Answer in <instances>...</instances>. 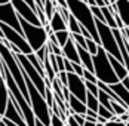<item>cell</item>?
Instances as JSON below:
<instances>
[{"instance_id":"cell-41","label":"cell","mask_w":129,"mask_h":126,"mask_svg":"<svg viewBox=\"0 0 129 126\" xmlns=\"http://www.w3.org/2000/svg\"><path fill=\"white\" fill-rule=\"evenodd\" d=\"M59 8H67V0H55Z\"/></svg>"},{"instance_id":"cell-47","label":"cell","mask_w":129,"mask_h":126,"mask_svg":"<svg viewBox=\"0 0 129 126\" xmlns=\"http://www.w3.org/2000/svg\"><path fill=\"white\" fill-rule=\"evenodd\" d=\"M0 126H6V125H5V123H3V122H0Z\"/></svg>"},{"instance_id":"cell-36","label":"cell","mask_w":129,"mask_h":126,"mask_svg":"<svg viewBox=\"0 0 129 126\" xmlns=\"http://www.w3.org/2000/svg\"><path fill=\"white\" fill-rule=\"evenodd\" d=\"M71 114H73V117L76 119V122H77L80 126L85 123V120H86V119H85V114H79V113H71Z\"/></svg>"},{"instance_id":"cell-29","label":"cell","mask_w":129,"mask_h":126,"mask_svg":"<svg viewBox=\"0 0 129 126\" xmlns=\"http://www.w3.org/2000/svg\"><path fill=\"white\" fill-rule=\"evenodd\" d=\"M49 126H67V125H65V122L58 114H55L51 111V125Z\"/></svg>"},{"instance_id":"cell-33","label":"cell","mask_w":129,"mask_h":126,"mask_svg":"<svg viewBox=\"0 0 129 126\" xmlns=\"http://www.w3.org/2000/svg\"><path fill=\"white\" fill-rule=\"evenodd\" d=\"M71 65H73V73H76L77 76H80L82 77V74H83V65L82 64H79V62H71Z\"/></svg>"},{"instance_id":"cell-6","label":"cell","mask_w":129,"mask_h":126,"mask_svg":"<svg viewBox=\"0 0 129 126\" xmlns=\"http://www.w3.org/2000/svg\"><path fill=\"white\" fill-rule=\"evenodd\" d=\"M0 28H2V31H3L5 39H6L9 43H12L13 46H16L21 53L28 55V53L33 52L30 43L25 40V37H24L22 33H18L15 28H12V27H9V25H6V24H3V22H0Z\"/></svg>"},{"instance_id":"cell-37","label":"cell","mask_w":129,"mask_h":126,"mask_svg":"<svg viewBox=\"0 0 129 126\" xmlns=\"http://www.w3.org/2000/svg\"><path fill=\"white\" fill-rule=\"evenodd\" d=\"M64 68L67 73H73V65H71V61L64 58Z\"/></svg>"},{"instance_id":"cell-34","label":"cell","mask_w":129,"mask_h":126,"mask_svg":"<svg viewBox=\"0 0 129 126\" xmlns=\"http://www.w3.org/2000/svg\"><path fill=\"white\" fill-rule=\"evenodd\" d=\"M56 79L59 80L61 86H67V71H59L56 74Z\"/></svg>"},{"instance_id":"cell-38","label":"cell","mask_w":129,"mask_h":126,"mask_svg":"<svg viewBox=\"0 0 129 126\" xmlns=\"http://www.w3.org/2000/svg\"><path fill=\"white\" fill-rule=\"evenodd\" d=\"M105 126H126V123L125 122H114V120H107L105 122Z\"/></svg>"},{"instance_id":"cell-27","label":"cell","mask_w":129,"mask_h":126,"mask_svg":"<svg viewBox=\"0 0 129 126\" xmlns=\"http://www.w3.org/2000/svg\"><path fill=\"white\" fill-rule=\"evenodd\" d=\"M96 113H98V116H101V117L107 119V120H111V119H113V116H114V114L111 113L108 108H105V107H104V105H101V104H100V107H98Z\"/></svg>"},{"instance_id":"cell-44","label":"cell","mask_w":129,"mask_h":126,"mask_svg":"<svg viewBox=\"0 0 129 126\" xmlns=\"http://www.w3.org/2000/svg\"><path fill=\"white\" fill-rule=\"evenodd\" d=\"M34 126H46V125H43L40 120H37V119H36V123H34Z\"/></svg>"},{"instance_id":"cell-5","label":"cell","mask_w":129,"mask_h":126,"mask_svg":"<svg viewBox=\"0 0 129 126\" xmlns=\"http://www.w3.org/2000/svg\"><path fill=\"white\" fill-rule=\"evenodd\" d=\"M95 25H96V33H98V37H100V46L108 55H113L114 58H117L119 61L123 62L119 46H117V42L114 39V34H113V28H110L105 22H101L100 19H95Z\"/></svg>"},{"instance_id":"cell-50","label":"cell","mask_w":129,"mask_h":126,"mask_svg":"<svg viewBox=\"0 0 129 126\" xmlns=\"http://www.w3.org/2000/svg\"><path fill=\"white\" fill-rule=\"evenodd\" d=\"M126 27H128V28H129V25H126Z\"/></svg>"},{"instance_id":"cell-21","label":"cell","mask_w":129,"mask_h":126,"mask_svg":"<svg viewBox=\"0 0 129 126\" xmlns=\"http://www.w3.org/2000/svg\"><path fill=\"white\" fill-rule=\"evenodd\" d=\"M56 2L55 0H45V3H43V12H45V16H46V19L49 21L52 18V15L53 12L56 11Z\"/></svg>"},{"instance_id":"cell-13","label":"cell","mask_w":129,"mask_h":126,"mask_svg":"<svg viewBox=\"0 0 129 126\" xmlns=\"http://www.w3.org/2000/svg\"><path fill=\"white\" fill-rule=\"evenodd\" d=\"M67 107H68V111L71 113H79V114H85L86 113V104L83 101H80L79 98H76L74 95L70 93L68 100H67Z\"/></svg>"},{"instance_id":"cell-22","label":"cell","mask_w":129,"mask_h":126,"mask_svg":"<svg viewBox=\"0 0 129 126\" xmlns=\"http://www.w3.org/2000/svg\"><path fill=\"white\" fill-rule=\"evenodd\" d=\"M85 104H86V107H88V108L93 110V111H96V110H98V107H100L98 97H96V95H93V93H90V92H86V101H85Z\"/></svg>"},{"instance_id":"cell-48","label":"cell","mask_w":129,"mask_h":126,"mask_svg":"<svg viewBox=\"0 0 129 126\" xmlns=\"http://www.w3.org/2000/svg\"><path fill=\"white\" fill-rule=\"evenodd\" d=\"M126 126H129V122H126Z\"/></svg>"},{"instance_id":"cell-23","label":"cell","mask_w":129,"mask_h":126,"mask_svg":"<svg viewBox=\"0 0 129 126\" xmlns=\"http://www.w3.org/2000/svg\"><path fill=\"white\" fill-rule=\"evenodd\" d=\"M67 30L73 34V33H80V24H79V21L70 13V16H68V19H67Z\"/></svg>"},{"instance_id":"cell-8","label":"cell","mask_w":129,"mask_h":126,"mask_svg":"<svg viewBox=\"0 0 129 126\" xmlns=\"http://www.w3.org/2000/svg\"><path fill=\"white\" fill-rule=\"evenodd\" d=\"M67 89L71 95H74L80 101H86V86L83 77L77 76L76 73H67Z\"/></svg>"},{"instance_id":"cell-30","label":"cell","mask_w":129,"mask_h":126,"mask_svg":"<svg viewBox=\"0 0 129 126\" xmlns=\"http://www.w3.org/2000/svg\"><path fill=\"white\" fill-rule=\"evenodd\" d=\"M82 77H83V80H86V82H93V83H96L98 82V79H96V76L93 74L92 71H89V70H83V74H82Z\"/></svg>"},{"instance_id":"cell-10","label":"cell","mask_w":129,"mask_h":126,"mask_svg":"<svg viewBox=\"0 0 129 126\" xmlns=\"http://www.w3.org/2000/svg\"><path fill=\"white\" fill-rule=\"evenodd\" d=\"M3 117L9 119L11 122H13L15 125H18V126H28L25 122V119H24V116H22V113L13 105V102L11 100L8 102V105H6V111L3 114Z\"/></svg>"},{"instance_id":"cell-28","label":"cell","mask_w":129,"mask_h":126,"mask_svg":"<svg viewBox=\"0 0 129 126\" xmlns=\"http://www.w3.org/2000/svg\"><path fill=\"white\" fill-rule=\"evenodd\" d=\"M90 12H92V15H93L95 19H100L101 22H104V16H103V12H101V6L92 5V6H90Z\"/></svg>"},{"instance_id":"cell-51","label":"cell","mask_w":129,"mask_h":126,"mask_svg":"<svg viewBox=\"0 0 129 126\" xmlns=\"http://www.w3.org/2000/svg\"><path fill=\"white\" fill-rule=\"evenodd\" d=\"M128 111H129V107H128Z\"/></svg>"},{"instance_id":"cell-42","label":"cell","mask_w":129,"mask_h":126,"mask_svg":"<svg viewBox=\"0 0 129 126\" xmlns=\"http://www.w3.org/2000/svg\"><path fill=\"white\" fill-rule=\"evenodd\" d=\"M96 125V122H90V120H85V123L82 126H95Z\"/></svg>"},{"instance_id":"cell-43","label":"cell","mask_w":129,"mask_h":126,"mask_svg":"<svg viewBox=\"0 0 129 126\" xmlns=\"http://www.w3.org/2000/svg\"><path fill=\"white\" fill-rule=\"evenodd\" d=\"M98 122H100V123H103V125H105L107 119H104V117H101V116H98Z\"/></svg>"},{"instance_id":"cell-31","label":"cell","mask_w":129,"mask_h":126,"mask_svg":"<svg viewBox=\"0 0 129 126\" xmlns=\"http://www.w3.org/2000/svg\"><path fill=\"white\" fill-rule=\"evenodd\" d=\"M85 86H86V90H88V92L93 93V95H98L100 88H98L96 83H93V82H86V80H85Z\"/></svg>"},{"instance_id":"cell-45","label":"cell","mask_w":129,"mask_h":126,"mask_svg":"<svg viewBox=\"0 0 129 126\" xmlns=\"http://www.w3.org/2000/svg\"><path fill=\"white\" fill-rule=\"evenodd\" d=\"M11 0H0V5H5V3H9Z\"/></svg>"},{"instance_id":"cell-15","label":"cell","mask_w":129,"mask_h":126,"mask_svg":"<svg viewBox=\"0 0 129 126\" xmlns=\"http://www.w3.org/2000/svg\"><path fill=\"white\" fill-rule=\"evenodd\" d=\"M108 61H110V64H111L113 71L116 73V76H117V79H119V80H122L125 76L129 74V70L125 67V64L122 62V61H119L117 58H114L113 55H108Z\"/></svg>"},{"instance_id":"cell-40","label":"cell","mask_w":129,"mask_h":126,"mask_svg":"<svg viewBox=\"0 0 129 126\" xmlns=\"http://www.w3.org/2000/svg\"><path fill=\"white\" fill-rule=\"evenodd\" d=\"M120 82H122V85H123V86H125V88L129 90V74H128V76H125V77H123Z\"/></svg>"},{"instance_id":"cell-35","label":"cell","mask_w":129,"mask_h":126,"mask_svg":"<svg viewBox=\"0 0 129 126\" xmlns=\"http://www.w3.org/2000/svg\"><path fill=\"white\" fill-rule=\"evenodd\" d=\"M65 125L67 126H80L77 122H76V119L73 117V114H68V116H67V119H65Z\"/></svg>"},{"instance_id":"cell-16","label":"cell","mask_w":129,"mask_h":126,"mask_svg":"<svg viewBox=\"0 0 129 126\" xmlns=\"http://www.w3.org/2000/svg\"><path fill=\"white\" fill-rule=\"evenodd\" d=\"M110 88H111V90L116 93L117 97L120 98V100L123 101L126 105L129 107V90L123 85H122V82L119 80V82H116V83H111V85H108Z\"/></svg>"},{"instance_id":"cell-24","label":"cell","mask_w":129,"mask_h":126,"mask_svg":"<svg viewBox=\"0 0 129 126\" xmlns=\"http://www.w3.org/2000/svg\"><path fill=\"white\" fill-rule=\"evenodd\" d=\"M71 36V33L68 31V30H59V31H55V37H56V42H58V45L62 48L65 45V42L70 39Z\"/></svg>"},{"instance_id":"cell-1","label":"cell","mask_w":129,"mask_h":126,"mask_svg":"<svg viewBox=\"0 0 129 126\" xmlns=\"http://www.w3.org/2000/svg\"><path fill=\"white\" fill-rule=\"evenodd\" d=\"M67 9L79 21V24L83 25L89 31L90 37L100 45V37H98L96 25H95V18L90 12L89 5L85 0H67Z\"/></svg>"},{"instance_id":"cell-18","label":"cell","mask_w":129,"mask_h":126,"mask_svg":"<svg viewBox=\"0 0 129 126\" xmlns=\"http://www.w3.org/2000/svg\"><path fill=\"white\" fill-rule=\"evenodd\" d=\"M77 53H79V58H80V64L83 65V68L89 70L93 73V62H92V55L86 49L77 46Z\"/></svg>"},{"instance_id":"cell-39","label":"cell","mask_w":129,"mask_h":126,"mask_svg":"<svg viewBox=\"0 0 129 126\" xmlns=\"http://www.w3.org/2000/svg\"><path fill=\"white\" fill-rule=\"evenodd\" d=\"M120 31H122V34L125 36V39L128 40V43H129V28L128 27H123V28H120Z\"/></svg>"},{"instance_id":"cell-49","label":"cell","mask_w":129,"mask_h":126,"mask_svg":"<svg viewBox=\"0 0 129 126\" xmlns=\"http://www.w3.org/2000/svg\"><path fill=\"white\" fill-rule=\"evenodd\" d=\"M0 79H2V74H0Z\"/></svg>"},{"instance_id":"cell-12","label":"cell","mask_w":129,"mask_h":126,"mask_svg":"<svg viewBox=\"0 0 129 126\" xmlns=\"http://www.w3.org/2000/svg\"><path fill=\"white\" fill-rule=\"evenodd\" d=\"M117 15L123 21L125 25H129V0H116L113 3Z\"/></svg>"},{"instance_id":"cell-20","label":"cell","mask_w":129,"mask_h":126,"mask_svg":"<svg viewBox=\"0 0 129 126\" xmlns=\"http://www.w3.org/2000/svg\"><path fill=\"white\" fill-rule=\"evenodd\" d=\"M27 58H28V61L31 62V65L39 71V74L42 76V77H46V74H45V68H43V62H42L39 58L36 56V53H34V52L28 53V55H27Z\"/></svg>"},{"instance_id":"cell-25","label":"cell","mask_w":129,"mask_h":126,"mask_svg":"<svg viewBox=\"0 0 129 126\" xmlns=\"http://www.w3.org/2000/svg\"><path fill=\"white\" fill-rule=\"evenodd\" d=\"M71 39L74 40L76 46H80V48L86 49V37H85L83 34H80V33H73V34H71Z\"/></svg>"},{"instance_id":"cell-9","label":"cell","mask_w":129,"mask_h":126,"mask_svg":"<svg viewBox=\"0 0 129 126\" xmlns=\"http://www.w3.org/2000/svg\"><path fill=\"white\" fill-rule=\"evenodd\" d=\"M11 3H12V6L15 8L16 13L19 15V18L25 19L27 22H31V24L42 25L40 24L39 16H37V13H36V11H34L30 5H27L24 0H11Z\"/></svg>"},{"instance_id":"cell-26","label":"cell","mask_w":129,"mask_h":126,"mask_svg":"<svg viewBox=\"0 0 129 126\" xmlns=\"http://www.w3.org/2000/svg\"><path fill=\"white\" fill-rule=\"evenodd\" d=\"M98 46H100V45H98V43H96V42H95L92 37H88V39H86V50L89 52L90 55H95V53H96Z\"/></svg>"},{"instance_id":"cell-2","label":"cell","mask_w":129,"mask_h":126,"mask_svg":"<svg viewBox=\"0 0 129 126\" xmlns=\"http://www.w3.org/2000/svg\"><path fill=\"white\" fill-rule=\"evenodd\" d=\"M24 79H25L27 83V90H28V95H30V105H31V110L34 113V117L37 120H40L43 125L49 126L51 125V108H49L48 102L45 100V97L36 89V86L31 83V80L27 77L25 73H24Z\"/></svg>"},{"instance_id":"cell-46","label":"cell","mask_w":129,"mask_h":126,"mask_svg":"<svg viewBox=\"0 0 129 126\" xmlns=\"http://www.w3.org/2000/svg\"><path fill=\"white\" fill-rule=\"evenodd\" d=\"M0 39H5V36H3V31H2V28H0Z\"/></svg>"},{"instance_id":"cell-52","label":"cell","mask_w":129,"mask_h":126,"mask_svg":"<svg viewBox=\"0 0 129 126\" xmlns=\"http://www.w3.org/2000/svg\"><path fill=\"white\" fill-rule=\"evenodd\" d=\"M104 126H105V125H104Z\"/></svg>"},{"instance_id":"cell-11","label":"cell","mask_w":129,"mask_h":126,"mask_svg":"<svg viewBox=\"0 0 129 126\" xmlns=\"http://www.w3.org/2000/svg\"><path fill=\"white\" fill-rule=\"evenodd\" d=\"M61 49H62V56H64V58L70 59L71 62L80 64V58H79V53H77V46H76L74 40L71 39V36H70V39L65 42V45Z\"/></svg>"},{"instance_id":"cell-3","label":"cell","mask_w":129,"mask_h":126,"mask_svg":"<svg viewBox=\"0 0 129 126\" xmlns=\"http://www.w3.org/2000/svg\"><path fill=\"white\" fill-rule=\"evenodd\" d=\"M92 62H93V74L96 76V79L103 83L111 85L119 82L116 73L113 71V67L108 61V53L98 46V50L95 55H92Z\"/></svg>"},{"instance_id":"cell-4","label":"cell","mask_w":129,"mask_h":126,"mask_svg":"<svg viewBox=\"0 0 129 126\" xmlns=\"http://www.w3.org/2000/svg\"><path fill=\"white\" fill-rule=\"evenodd\" d=\"M19 22H21V28H22V34H24L25 40L30 43L33 52H36L37 49H40L42 46L46 45L48 33H46L43 25H36V24H31V22H27L22 18H19Z\"/></svg>"},{"instance_id":"cell-7","label":"cell","mask_w":129,"mask_h":126,"mask_svg":"<svg viewBox=\"0 0 129 126\" xmlns=\"http://www.w3.org/2000/svg\"><path fill=\"white\" fill-rule=\"evenodd\" d=\"M0 22L15 28L18 33H22L21 22H19V15L16 13V11H15V8L12 6L11 2L5 3V5H0Z\"/></svg>"},{"instance_id":"cell-32","label":"cell","mask_w":129,"mask_h":126,"mask_svg":"<svg viewBox=\"0 0 129 126\" xmlns=\"http://www.w3.org/2000/svg\"><path fill=\"white\" fill-rule=\"evenodd\" d=\"M34 53H36V56L39 58L40 61L43 62V61H45V58L48 56V46H46V45H45V46H42V48H40V49H37Z\"/></svg>"},{"instance_id":"cell-17","label":"cell","mask_w":129,"mask_h":126,"mask_svg":"<svg viewBox=\"0 0 129 126\" xmlns=\"http://www.w3.org/2000/svg\"><path fill=\"white\" fill-rule=\"evenodd\" d=\"M9 102V90L5 83V79H0V116H3L6 111V105Z\"/></svg>"},{"instance_id":"cell-14","label":"cell","mask_w":129,"mask_h":126,"mask_svg":"<svg viewBox=\"0 0 129 126\" xmlns=\"http://www.w3.org/2000/svg\"><path fill=\"white\" fill-rule=\"evenodd\" d=\"M48 24L51 27V30L55 33V31H59V30H67V22H65V19L62 18V15L58 12V9L53 12L52 15V18L48 21Z\"/></svg>"},{"instance_id":"cell-19","label":"cell","mask_w":129,"mask_h":126,"mask_svg":"<svg viewBox=\"0 0 129 126\" xmlns=\"http://www.w3.org/2000/svg\"><path fill=\"white\" fill-rule=\"evenodd\" d=\"M101 12H103V16H104V22L108 25L110 28H117L116 21H114V13H113V11H111V8H110L108 3L101 6Z\"/></svg>"}]
</instances>
